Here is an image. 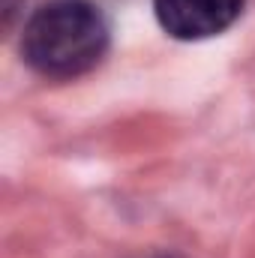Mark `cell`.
<instances>
[{"mask_svg":"<svg viewBox=\"0 0 255 258\" xmlns=\"http://www.w3.org/2000/svg\"><path fill=\"white\" fill-rule=\"evenodd\" d=\"M243 6L246 0H153L159 27L183 42L225 33L243 15Z\"/></svg>","mask_w":255,"mask_h":258,"instance_id":"cell-2","label":"cell"},{"mask_svg":"<svg viewBox=\"0 0 255 258\" xmlns=\"http://www.w3.org/2000/svg\"><path fill=\"white\" fill-rule=\"evenodd\" d=\"M21 6H24V0H3V30H12Z\"/></svg>","mask_w":255,"mask_h":258,"instance_id":"cell-3","label":"cell"},{"mask_svg":"<svg viewBox=\"0 0 255 258\" xmlns=\"http://www.w3.org/2000/svg\"><path fill=\"white\" fill-rule=\"evenodd\" d=\"M108 21L90 0H48L24 21L21 57L48 81H72L102 63Z\"/></svg>","mask_w":255,"mask_h":258,"instance_id":"cell-1","label":"cell"},{"mask_svg":"<svg viewBox=\"0 0 255 258\" xmlns=\"http://www.w3.org/2000/svg\"><path fill=\"white\" fill-rule=\"evenodd\" d=\"M129 258H183V255H177V252H138V255H129Z\"/></svg>","mask_w":255,"mask_h":258,"instance_id":"cell-4","label":"cell"}]
</instances>
